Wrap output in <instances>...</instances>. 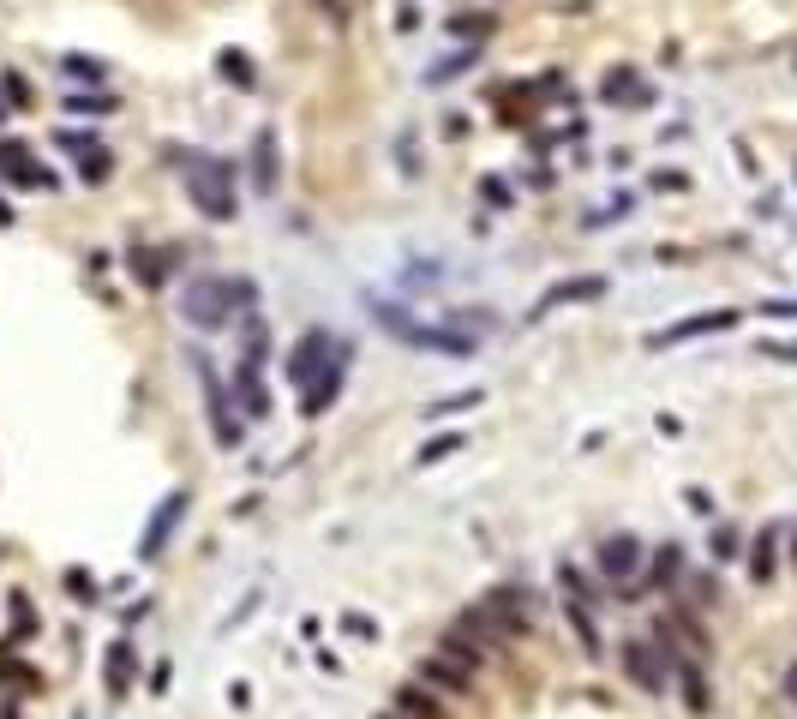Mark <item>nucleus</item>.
Listing matches in <instances>:
<instances>
[{"label": "nucleus", "instance_id": "nucleus-23", "mask_svg": "<svg viewBox=\"0 0 797 719\" xmlns=\"http://www.w3.org/2000/svg\"><path fill=\"white\" fill-rule=\"evenodd\" d=\"M396 696H402V714H408V719H450V714H444V702L432 696V684H420V678H414V684H402Z\"/></svg>", "mask_w": 797, "mask_h": 719}, {"label": "nucleus", "instance_id": "nucleus-15", "mask_svg": "<svg viewBox=\"0 0 797 719\" xmlns=\"http://www.w3.org/2000/svg\"><path fill=\"white\" fill-rule=\"evenodd\" d=\"M342 378H348V360L336 354V360H330V372H318V378L300 390V414H306V420H318L324 408H336V396H342Z\"/></svg>", "mask_w": 797, "mask_h": 719}, {"label": "nucleus", "instance_id": "nucleus-12", "mask_svg": "<svg viewBox=\"0 0 797 719\" xmlns=\"http://www.w3.org/2000/svg\"><path fill=\"white\" fill-rule=\"evenodd\" d=\"M0 180L6 186H54V174L36 162V150L24 138H0Z\"/></svg>", "mask_w": 797, "mask_h": 719}, {"label": "nucleus", "instance_id": "nucleus-2", "mask_svg": "<svg viewBox=\"0 0 797 719\" xmlns=\"http://www.w3.org/2000/svg\"><path fill=\"white\" fill-rule=\"evenodd\" d=\"M372 324L384 330V336H396L402 348H414V354H444V360H468V354H480V336H468V330H456V324H420L408 306H396V300H372Z\"/></svg>", "mask_w": 797, "mask_h": 719}, {"label": "nucleus", "instance_id": "nucleus-8", "mask_svg": "<svg viewBox=\"0 0 797 719\" xmlns=\"http://www.w3.org/2000/svg\"><path fill=\"white\" fill-rule=\"evenodd\" d=\"M480 612H486V624L498 630V642H516V636H528V624H534V612H528V594H522L516 582L492 588V594L480 600Z\"/></svg>", "mask_w": 797, "mask_h": 719}, {"label": "nucleus", "instance_id": "nucleus-19", "mask_svg": "<svg viewBox=\"0 0 797 719\" xmlns=\"http://www.w3.org/2000/svg\"><path fill=\"white\" fill-rule=\"evenodd\" d=\"M132 666H138V648L120 636V642H108V660H102V684H108V696H132Z\"/></svg>", "mask_w": 797, "mask_h": 719}, {"label": "nucleus", "instance_id": "nucleus-32", "mask_svg": "<svg viewBox=\"0 0 797 719\" xmlns=\"http://www.w3.org/2000/svg\"><path fill=\"white\" fill-rule=\"evenodd\" d=\"M66 108H72V114H108L114 96H108V90H96V96H66Z\"/></svg>", "mask_w": 797, "mask_h": 719}, {"label": "nucleus", "instance_id": "nucleus-41", "mask_svg": "<svg viewBox=\"0 0 797 719\" xmlns=\"http://www.w3.org/2000/svg\"><path fill=\"white\" fill-rule=\"evenodd\" d=\"M12 222H18V216H12V204L0 198V228H12Z\"/></svg>", "mask_w": 797, "mask_h": 719}, {"label": "nucleus", "instance_id": "nucleus-20", "mask_svg": "<svg viewBox=\"0 0 797 719\" xmlns=\"http://www.w3.org/2000/svg\"><path fill=\"white\" fill-rule=\"evenodd\" d=\"M678 582H684V546L666 540V546H654V558H648V588H678Z\"/></svg>", "mask_w": 797, "mask_h": 719}, {"label": "nucleus", "instance_id": "nucleus-35", "mask_svg": "<svg viewBox=\"0 0 797 719\" xmlns=\"http://www.w3.org/2000/svg\"><path fill=\"white\" fill-rule=\"evenodd\" d=\"M756 354H762V360H786V366H797V336L792 342H762Z\"/></svg>", "mask_w": 797, "mask_h": 719}, {"label": "nucleus", "instance_id": "nucleus-29", "mask_svg": "<svg viewBox=\"0 0 797 719\" xmlns=\"http://www.w3.org/2000/svg\"><path fill=\"white\" fill-rule=\"evenodd\" d=\"M708 552H714V564H732V558H744V534L720 522V528L708 534Z\"/></svg>", "mask_w": 797, "mask_h": 719}, {"label": "nucleus", "instance_id": "nucleus-13", "mask_svg": "<svg viewBox=\"0 0 797 719\" xmlns=\"http://www.w3.org/2000/svg\"><path fill=\"white\" fill-rule=\"evenodd\" d=\"M246 162H252V186H258V192L270 198V192L282 186V156H276V126H258V132H252V156H246Z\"/></svg>", "mask_w": 797, "mask_h": 719}, {"label": "nucleus", "instance_id": "nucleus-16", "mask_svg": "<svg viewBox=\"0 0 797 719\" xmlns=\"http://www.w3.org/2000/svg\"><path fill=\"white\" fill-rule=\"evenodd\" d=\"M600 96H606L612 108H648V102H654V84H642L636 66H612L606 84H600Z\"/></svg>", "mask_w": 797, "mask_h": 719}, {"label": "nucleus", "instance_id": "nucleus-28", "mask_svg": "<svg viewBox=\"0 0 797 719\" xmlns=\"http://www.w3.org/2000/svg\"><path fill=\"white\" fill-rule=\"evenodd\" d=\"M108 174H114V156H108V150H102V144H96V150H84V156H78V180H84V186H102V180H108Z\"/></svg>", "mask_w": 797, "mask_h": 719}, {"label": "nucleus", "instance_id": "nucleus-27", "mask_svg": "<svg viewBox=\"0 0 797 719\" xmlns=\"http://www.w3.org/2000/svg\"><path fill=\"white\" fill-rule=\"evenodd\" d=\"M60 72H66L72 84H102V78H108V66H102V60H90V54H66V60H60Z\"/></svg>", "mask_w": 797, "mask_h": 719}, {"label": "nucleus", "instance_id": "nucleus-21", "mask_svg": "<svg viewBox=\"0 0 797 719\" xmlns=\"http://www.w3.org/2000/svg\"><path fill=\"white\" fill-rule=\"evenodd\" d=\"M564 618H570V630L582 636V654H588V660H600V654H606V642H600L594 606H588V600H570V594H564Z\"/></svg>", "mask_w": 797, "mask_h": 719}, {"label": "nucleus", "instance_id": "nucleus-25", "mask_svg": "<svg viewBox=\"0 0 797 719\" xmlns=\"http://www.w3.org/2000/svg\"><path fill=\"white\" fill-rule=\"evenodd\" d=\"M774 552H780V528H762L756 546H750V576L756 582H774Z\"/></svg>", "mask_w": 797, "mask_h": 719}, {"label": "nucleus", "instance_id": "nucleus-7", "mask_svg": "<svg viewBox=\"0 0 797 719\" xmlns=\"http://www.w3.org/2000/svg\"><path fill=\"white\" fill-rule=\"evenodd\" d=\"M738 306H708V312H690V318H678V324H666V330H654L648 336V348H678V342H702V336H720V330H738Z\"/></svg>", "mask_w": 797, "mask_h": 719}, {"label": "nucleus", "instance_id": "nucleus-17", "mask_svg": "<svg viewBox=\"0 0 797 719\" xmlns=\"http://www.w3.org/2000/svg\"><path fill=\"white\" fill-rule=\"evenodd\" d=\"M234 402H240L252 420L270 414V390H264V366H258V360H234Z\"/></svg>", "mask_w": 797, "mask_h": 719}, {"label": "nucleus", "instance_id": "nucleus-40", "mask_svg": "<svg viewBox=\"0 0 797 719\" xmlns=\"http://www.w3.org/2000/svg\"><path fill=\"white\" fill-rule=\"evenodd\" d=\"M786 696H792V702H797V660H792V666H786Z\"/></svg>", "mask_w": 797, "mask_h": 719}, {"label": "nucleus", "instance_id": "nucleus-31", "mask_svg": "<svg viewBox=\"0 0 797 719\" xmlns=\"http://www.w3.org/2000/svg\"><path fill=\"white\" fill-rule=\"evenodd\" d=\"M462 450V432H444V438H432V444H420V468H432V462H450Z\"/></svg>", "mask_w": 797, "mask_h": 719}, {"label": "nucleus", "instance_id": "nucleus-26", "mask_svg": "<svg viewBox=\"0 0 797 719\" xmlns=\"http://www.w3.org/2000/svg\"><path fill=\"white\" fill-rule=\"evenodd\" d=\"M492 24H498L492 12H456V18H450V36H456V42H486Z\"/></svg>", "mask_w": 797, "mask_h": 719}, {"label": "nucleus", "instance_id": "nucleus-1", "mask_svg": "<svg viewBox=\"0 0 797 719\" xmlns=\"http://www.w3.org/2000/svg\"><path fill=\"white\" fill-rule=\"evenodd\" d=\"M252 300H258V288H252L246 276H192V282L180 288V318H186L192 330L216 336V330H234V324L252 312Z\"/></svg>", "mask_w": 797, "mask_h": 719}, {"label": "nucleus", "instance_id": "nucleus-4", "mask_svg": "<svg viewBox=\"0 0 797 719\" xmlns=\"http://www.w3.org/2000/svg\"><path fill=\"white\" fill-rule=\"evenodd\" d=\"M186 360H192V378L204 384V414H210V438H216L222 450H234V444H240V420H234V408H228L234 396H228V384H222L216 360H210L204 348H192Z\"/></svg>", "mask_w": 797, "mask_h": 719}, {"label": "nucleus", "instance_id": "nucleus-11", "mask_svg": "<svg viewBox=\"0 0 797 719\" xmlns=\"http://www.w3.org/2000/svg\"><path fill=\"white\" fill-rule=\"evenodd\" d=\"M186 504H192L186 492H168V498H162V510H156V516L144 522V534H138V558H144V564L168 552V540H174V528H180V516H186Z\"/></svg>", "mask_w": 797, "mask_h": 719}, {"label": "nucleus", "instance_id": "nucleus-43", "mask_svg": "<svg viewBox=\"0 0 797 719\" xmlns=\"http://www.w3.org/2000/svg\"><path fill=\"white\" fill-rule=\"evenodd\" d=\"M0 126H6V102H0Z\"/></svg>", "mask_w": 797, "mask_h": 719}, {"label": "nucleus", "instance_id": "nucleus-18", "mask_svg": "<svg viewBox=\"0 0 797 719\" xmlns=\"http://www.w3.org/2000/svg\"><path fill=\"white\" fill-rule=\"evenodd\" d=\"M420 684H432V690H450V696H468L474 690V672L462 666V660H450V654H432V660H420V672H414Z\"/></svg>", "mask_w": 797, "mask_h": 719}, {"label": "nucleus", "instance_id": "nucleus-9", "mask_svg": "<svg viewBox=\"0 0 797 719\" xmlns=\"http://www.w3.org/2000/svg\"><path fill=\"white\" fill-rule=\"evenodd\" d=\"M642 564H648V552H642L636 534H606V540L594 546V570H600L606 582H636Z\"/></svg>", "mask_w": 797, "mask_h": 719}, {"label": "nucleus", "instance_id": "nucleus-14", "mask_svg": "<svg viewBox=\"0 0 797 719\" xmlns=\"http://www.w3.org/2000/svg\"><path fill=\"white\" fill-rule=\"evenodd\" d=\"M126 264H132V276H138L144 288H162V282L174 276V264H180V246H132Z\"/></svg>", "mask_w": 797, "mask_h": 719}, {"label": "nucleus", "instance_id": "nucleus-39", "mask_svg": "<svg viewBox=\"0 0 797 719\" xmlns=\"http://www.w3.org/2000/svg\"><path fill=\"white\" fill-rule=\"evenodd\" d=\"M6 96H12V102H24V96H30V84H24L18 72H6Z\"/></svg>", "mask_w": 797, "mask_h": 719}, {"label": "nucleus", "instance_id": "nucleus-5", "mask_svg": "<svg viewBox=\"0 0 797 719\" xmlns=\"http://www.w3.org/2000/svg\"><path fill=\"white\" fill-rule=\"evenodd\" d=\"M330 354H342V342L324 330V324H312V330H300V342L288 348V360H282V372H288V384L294 390H306L318 372H330Z\"/></svg>", "mask_w": 797, "mask_h": 719}, {"label": "nucleus", "instance_id": "nucleus-24", "mask_svg": "<svg viewBox=\"0 0 797 719\" xmlns=\"http://www.w3.org/2000/svg\"><path fill=\"white\" fill-rule=\"evenodd\" d=\"M216 72H222L228 84H240V90H252V84H258V66H252V54H240V48H222V54H216Z\"/></svg>", "mask_w": 797, "mask_h": 719}, {"label": "nucleus", "instance_id": "nucleus-42", "mask_svg": "<svg viewBox=\"0 0 797 719\" xmlns=\"http://www.w3.org/2000/svg\"><path fill=\"white\" fill-rule=\"evenodd\" d=\"M792 564H797V534H792Z\"/></svg>", "mask_w": 797, "mask_h": 719}, {"label": "nucleus", "instance_id": "nucleus-10", "mask_svg": "<svg viewBox=\"0 0 797 719\" xmlns=\"http://www.w3.org/2000/svg\"><path fill=\"white\" fill-rule=\"evenodd\" d=\"M606 288H612L606 276H570V282H552V288L534 300V312H528V318H552L558 306H588V300H606Z\"/></svg>", "mask_w": 797, "mask_h": 719}, {"label": "nucleus", "instance_id": "nucleus-34", "mask_svg": "<svg viewBox=\"0 0 797 719\" xmlns=\"http://www.w3.org/2000/svg\"><path fill=\"white\" fill-rule=\"evenodd\" d=\"M714 600H720V582L714 576H696L690 582V606H714Z\"/></svg>", "mask_w": 797, "mask_h": 719}, {"label": "nucleus", "instance_id": "nucleus-6", "mask_svg": "<svg viewBox=\"0 0 797 719\" xmlns=\"http://www.w3.org/2000/svg\"><path fill=\"white\" fill-rule=\"evenodd\" d=\"M624 654V672H630V684L636 690H648V696H666V684H672V654L660 648V642H648V636H630V642H618Z\"/></svg>", "mask_w": 797, "mask_h": 719}, {"label": "nucleus", "instance_id": "nucleus-3", "mask_svg": "<svg viewBox=\"0 0 797 719\" xmlns=\"http://www.w3.org/2000/svg\"><path fill=\"white\" fill-rule=\"evenodd\" d=\"M186 198L204 222H234L240 192H234V162L228 156H186Z\"/></svg>", "mask_w": 797, "mask_h": 719}, {"label": "nucleus", "instance_id": "nucleus-37", "mask_svg": "<svg viewBox=\"0 0 797 719\" xmlns=\"http://www.w3.org/2000/svg\"><path fill=\"white\" fill-rule=\"evenodd\" d=\"M684 504H690V510H696V516H714V498H708V492H702V486H690V492H684Z\"/></svg>", "mask_w": 797, "mask_h": 719}, {"label": "nucleus", "instance_id": "nucleus-38", "mask_svg": "<svg viewBox=\"0 0 797 719\" xmlns=\"http://www.w3.org/2000/svg\"><path fill=\"white\" fill-rule=\"evenodd\" d=\"M342 630H348V636H378V624H372V618H360V612H348V618H342Z\"/></svg>", "mask_w": 797, "mask_h": 719}, {"label": "nucleus", "instance_id": "nucleus-33", "mask_svg": "<svg viewBox=\"0 0 797 719\" xmlns=\"http://www.w3.org/2000/svg\"><path fill=\"white\" fill-rule=\"evenodd\" d=\"M756 312H762V318H774V324H797V300H762Z\"/></svg>", "mask_w": 797, "mask_h": 719}, {"label": "nucleus", "instance_id": "nucleus-44", "mask_svg": "<svg viewBox=\"0 0 797 719\" xmlns=\"http://www.w3.org/2000/svg\"><path fill=\"white\" fill-rule=\"evenodd\" d=\"M384 719H396V714H384Z\"/></svg>", "mask_w": 797, "mask_h": 719}, {"label": "nucleus", "instance_id": "nucleus-30", "mask_svg": "<svg viewBox=\"0 0 797 719\" xmlns=\"http://www.w3.org/2000/svg\"><path fill=\"white\" fill-rule=\"evenodd\" d=\"M468 408H480V390H462V396H444V402H432V408H420L426 420H450V414H468Z\"/></svg>", "mask_w": 797, "mask_h": 719}, {"label": "nucleus", "instance_id": "nucleus-36", "mask_svg": "<svg viewBox=\"0 0 797 719\" xmlns=\"http://www.w3.org/2000/svg\"><path fill=\"white\" fill-rule=\"evenodd\" d=\"M12 630H18V636H30V630H36V618H30V606H24V594H12Z\"/></svg>", "mask_w": 797, "mask_h": 719}, {"label": "nucleus", "instance_id": "nucleus-22", "mask_svg": "<svg viewBox=\"0 0 797 719\" xmlns=\"http://www.w3.org/2000/svg\"><path fill=\"white\" fill-rule=\"evenodd\" d=\"M672 678H678V690H684V708H690V714H708V708H714V690H708V678H702V666H696V660H678V666H672Z\"/></svg>", "mask_w": 797, "mask_h": 719}]
</instances>
